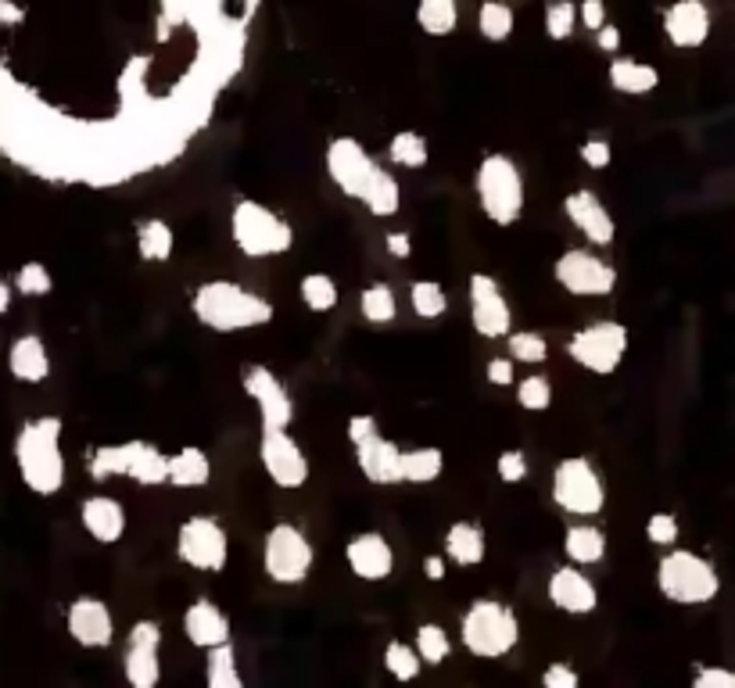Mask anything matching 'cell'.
Masks as SVG:
<instances>
[{"label": "cell", "instance_id": "cell-56", "mask_svg": "<svg viewBox=\"0 0 735 688\" xmlns=\"http://www.w3.org/2000/svg\"><path fill=\"white\" fill-rule=\"evenodd\" d=\"M596 44H599V50H606V55H614V50L621 47V30H617V25H610V22H606L603 30L596 33Z\"/></svg>", "mask_w": 735, "mask_h": 688}, {"label": "cell", "instance_id": "cell-41", "mask_svg": "<svg viewBox=\"0 0 735 688\" xmlns=\"http://www.w3.org/2000/svg\"><path fill=\"white\" fill-rule=\"evenodd\" d=\"M409 305L420 319H442L448 308V298L442 291V283L434 280H417L409 288Z\"/></svg>", "mask_w": 735, "mask_h": 688}, {"label": "cell", "instance_id": "cell-50", "mask_svg": "<svg viewBox=\"0 0 735 688\" xmlns=\"http://www.w3.org/2000/svg\"><path fill=\"white\" fill-rule=\"evenodd\" d=\"M541 685L546 688H578L582 685V674L571 670L567 664H549L546 670H541Z\"/></svg>", "mask_w": 735, "mask_h": 688}, {"label": "cell", "instance_id": "cell-3", "mask_svg": "<svg viewBox=\"0 0 735 688\" xmlns=\"http://www.w3.org/2000/svg\"><path fill=\"white\" fill-rule=\"evenodd\" d=\"M474 187H477V205H481V212L492 219L495 226H513L524 215V201H527L524 176L517 162L506 159V154H485L481 165H477Z\"/></svg>", "mask_w": 735, "mask_h": 688}, {"label": "cell", "instance_id": "cell-2", "mask_svg": "<svg viewBox=\"0 0 735 688\" xmlns=\"http://www.w3.org/2000/svg\"><path fill=\"white\" fill-rule=\"evenodd\" d=\"M15 463L25 488L36 495H58L66 485V456H61V420H30L15 438Z\"/></svg>", "mask_w": 735, "mask_h": 688}, {"label": "cell", "instance_id": "cell-35", "mask_svg": "<svg viewBox=\"0 0 735 688\" xmlns=\"http://www.w3.org/2000/svg\"><path fill=\"white\" fill-rule=\"evenodd\" d=\"M513 8L506 0H485L481 8H477V33L485 36L488 44H502L513 36Z\"/></svg>", "mask_w": 735, "mask_h": 688}, {"label": "cell", "instance_id": "cell-33", "mask_svg": "<svg viewBox=\"0 0 735 688\" xmlns=\"http://www.w3.org/2000/svg\"><path fill=\"white\" fill-rule=\"evenodd\" d=\"M417 25L428 36H448L459 25V0H417Z\"/></svg>", "mask_w": 735, "mask_h": 688}, {"label": "cell", "instance_id": "cell-30", "mask_svg": "<svg viewBox=\"0 0 735 688\" xmlns=\"http://www.w3.org/2000/svg\"><path fill=\"white\" fill-rule=\"evenodd\" d=\"M212 477V463L201 448L187 445L170 456V485L173 488H205Z\"/></svg>", "mask_w": 735, "mask_h": 688}, {"label": "cell", "instance_id": "cell-47", "mask_svg": "<svg viewBox=\"0 0 735 688\" xmlns=\"http://www.w3.org/2000/svg\"><path fill=\"white\" fill-rule=\"evenodd\" d=\"M495 470H499L502 485H521V480L527 477V456H524L521 448H506L495 459Z\"/></svg>", "mask_w": 735, "mask_h": 688}, {"label": "cell", "instance_id": "cell-25", "mask_svg": "<svg viewBox=\"0 0 735 688\" xmlns=\"http://www.w3.org/2000/svg\"><path fill=\"white\" fill-rule=\"evenodd\" d=\"M610 86L617 90V94L642 97V94H653V90L661 86V72H656L653 65H646V61L614 58L610 61Z\"/></svg>", "mask_w": 735, "mask_h": 688}, {"label": "cell", "instance_id": "cell-36", "mask_svg": "<svg viewBox=\"0 0 735 688\" xmlns=\"http://www.w3.org/2000/svg\"><path fill=\"white\" fill-rule=\"evenodd\" d=\"M205 681H209L212 688H244V678L237 674L234 645L230 642L209 649V660H205Z\"/></svg>", "mask_w": 735, "mask_h": 688}, {"label": "cell", "instance_id": "cell-26", "mask_svg": "<svg viewBox=\"0 0 735 688\" xmlns=\"http://www.w3.org/2000/svg\"><path fill=\"white\" fill-rule=\"evenodd\" d=\"M126 477L144 488L170 485V456H162V452L148 445V441H130V466H126Z\"/></svg>", "mask_w": 735, "mask_h": 688}, {"label": "cell", "instance_id": "cell-28", "mask_svg": "<svg viewBox=\"0 0 735 688\" xmlns=\"http://www.w3.org/2000/svg\"><path fill=\"white\" fill-rule=\"evenodd\" d=\"M563 552H567V560L578 567L603 563L606 560V535L596 524H574V527H567V535H563Z\"/></svg>", "mask_w": 735, "mask_h": 688}, {"label": "cell", "instance_id": "cell-8", "mask_svg": "<svg viewBox=\"0 0 735 688\" xmlns=\"http://www.w3.org/2000/svg\"><path fill=\"white\" fill-rule=\"evenodd\" d=\"M625 352H628V330L614 319L588 323V327L571 334V341H567V355H571L582 370L596 373V376L617 373Z\"/></svg>", "mask_w": 735, "mask_h": 688}, {"label": "cell", "instance_id": "cell-10", "mask_svg": "<svg viewBox=\"0 0 735 688\" xmlns=\"http://www.w3.org/2000/svg\"><path fill=\"white\" fill-rule=\"evenodd\" d=\"M176 556L201 574H219L230 560V538L212 516H190L176 530Z\"/></svg>", "mask_w": 735, "mask_h": 688}, {"label": "cell", "instance_id": "cell-31", "mask_svg": "<svg viewBox=\"0 0 735 688\" xmlns=\"http://www.w3.org/2000/svg\"><path fill=\"white\" fill-rule=\"evenodd\" d=\"M176 248V233L165 219H148L137 230V252L144 263H170Z\"/></svg>", "mask_w": 735, "mask_h": 688}, {"label": "cell", "instance_id": "cell-52", "mask_svg": "<svg viewBox=\"0 0 735 688\" xmlns=\"http://www.w3.org/2000/svg\"><path fill=\"white\" fill-rule=\"evenodd\" d=\"M578 22H582L585 30L599 33L606 25V4L603 0H582V8H578Z\"/></svg>", "mask_w": 735, "mask_h": 688}, {"label": "cell", "instance_id": "cell-20", "mask_svg": "<svg viewBox=\"0 0 735 688\" xmlns=\"http://www.w3.org/2000/svg\"><path fill=\"white\" fill-rule=\"evenodd\" d=\"M355 463H359V474H363L370 485L377 488L402 485V452H398V445L388 438L373 434L363 445H355Z\"/></svg>", "mask_w": 735, "mask_h": 688}, {"label": "cell", "instance_id": "cell-42", "mask_svg": "<svg viewBox=\"0 0 735 688\" xmlns=\"http://www.w3.org/2000/svg\"><path fill=\"white\" fill-rule=\"evenodd\" d=\"M417 649L428 667H442L448 653H453V639L442 625H420L417 628Z\"/></svg>", "mask_w": 735, "mask_h": 688}, {"label": "cell", "instance_id": "cell-39", "mask_svg": "<svg viewBox=\"0 0 735 688\" xmlns=\"http://www.w3.org/2000/svg\"><path fill=\"white\" fill-rule=\"evenodd\" d=\"M299 294L308 313H330L334 305H338V283L327 272H308L299 283Z\"/></svg>", "mask_w": 735, "mask_h": 688}, {"label": "cell", "instance_id": "cell-40", "mask_svg": "<svg viewBox=\"0 0 735 688\" xmlns=\"http://www.w3.org/2000/svg\"><path fill=\"white\" fill-rule=\"evenodd\" d=\"M388 154H392V162L402 165V168H423V165H428V159H431V148H428V140L417 133V129H402V133L392 137Z\"/></svg>", "mask_w": 735, "mask_h": 688}, {"label": "cell", "instance_id": "cell-4", "mask_svg": "<svg viewBox=\"0 0 735 688\" xmlns=\"http://www.w3.org/2000/svg\"><path fill=\"white\" fill-rule=\"evenodd\" d=\"M459 639L463 649L477 660H499L513 653V645L521 642V620L510 606L477 599L459 620Z\"/></svg>", "mask_w": 735, "mask_h": 688}, {"label": "cell", "instance_id": "cell-15", "mask_svg": "<svg viewBox=\"0 0 735 688\" xmlns=\"http://www.w3.org/2000/svg\"><path fill=\"white\" fill-rule=\"evenodd\" d=\"M470 323L488 341L510 337V323H513L510 302L502 298L495 277H488V272H474L470 277Z\"/></svg>", "mask_w": 735, "mask_h": 688}, {"label": "cell", "instance_id": "cell-5", "mask_svg": "<svg viewBox=\"0 0 735 688\" xmlns=\"http://www.w3.org/2000/svg\"><path fill=\"white\" fill-rule=\"evenodd\" d=\"M656 588L667 603L678 606H703L718 599L721 578L711 560L696 556L689 549H670L661 563H656Z\"/></svg>", "mask_w": 735, "mask_h": 688}, {"label": "cell", "instance_id": "cell-51", "mask_svg": "<svg viewBox=\"0 0 735 688\" xmlns=\"http://www.w3.org/2000/svg\"><path fill=\"white\" fill-rule=\"evenodd\" d=\"M696 688H735V670L725 667H700L692 678Z\"/></svg>", "mask_w": 735, "mask_h": 688}, {"label": "cell", "instance_id": "cell-43", "mask_svg": "<svg viewBox=\"0 0 735 688\" xmlns=\"http://www.w3.org/2000/svg\"><path fill=\"white\" fill-rule=\"evenodd\" d=\"M510 359L513 362H527V366H538V362L549 359V345L546 337L535 330H517L510 334Z\"/></svg>", "mask_w": 735, "mask_h": 688}, {"label": "cell", "instance_id": "cell-17", "mask_svg": "<svg viewBox=\"0 0 735 688\" xmlns=\"http://www.w3.org/2000/svg\"><path fill=\"white\" fill-rule=\"evenodd\" d=\"M345 560L359 581H388L395 570V552L381 530H363L345 545Z\"/></svg>", "mask_w": 735, "mask_h": 688}, {"label": "cell", "instance_id": "cell-7", "mask_svg": "<svg viewBox=\"0 0 735 688\" xmlns=\"http://www.w3.org/2000/svg\"><path fill=\"white\" fill-rule=\"evenodd\" d=\"M313 563H316V549H313V541L305 538L302 527H294V524L269 527V535L262 541V567H266L269 581L291 588V584H302L308 574H313Z\"/></svg>", "mask_w": 735, "mask_h": 688}, {"label": "cell", "instance_id": "cell-54", "mask_svg": "<svg viewBox=\"0 0 735 688\" xmlns=\"http://www.w3.org/2000/svg\"><path fill=\"white\" fill-rule=\"evenodd\" d=\"M485 376H488V384H495V387L513 384V359H492L485 366Z\"/></svg>", "mask_w": 735, "mask_h": 688}, {"label": "cell", "instance_id": "cell-12", "mask_svg": "<svg viewBox=\"0 0 735 688\" xmlns=\"http://www.w3.org/2000/svg\"><path fill=\"white\" fill-rule=\"evenodd\" d=\"M241 384L255 401V409H259L262 431H288L294 420V401L288 395V387L277 381V373L266 366H248Z\"/></svg>", "mask_w": 735, "mask_h": 688}, {"label": "cell", "instance_id": "cell-34", "mask_svg": "<svg viewBox=\"0 0 735 688\" xmlns=\"http://www.w3.org/2000/svg\"><path fill=\"white\" fill-rule=\"evenodd\" d=\"M445 470L442 448H409L402 452V485H431Z\"/></svg>", "mask_w": 735, "mask_h": 688}, {"label": "cell", "instance_id": "cell-53", "mask_svg": "<svg viewBox=\"0 0 735 688\" xmlns=\"http://www.w3.org/2000/svg\"><path fill=\"white\" fill-rule=\"evenodd\" d=\"M373 434H377V420L366 417V412H359V417L348 420V441H352V445H363V441Z\"/></svg>", "mask_w": 735, "mask_h": 688}, {"label": "cell", "instance_id": "cell-1", "mask_svg": "<svg viewBox=\"0 0 735 688\" xmlns=\"http://www.w3.org/2000/svg\"><path fill=\"white\" fill-rule=\"evenodd\" d=\"M190 308H195L201 327H209L215 334H237V330L266 327V323L273 319V302H266L262 294L244 291L234 280L201 283Z\"/></svg>", "mask_w": 735, "mask_h": 688}, {"label": "cell", "instance_id": "cell-49", "mask_svg": "<svg viewBox=\"0 0 735 688\" xmlns=\"http://www.w3.org/2000/svg\"><path fill=\"white\" fill-rule=\"evenodd\" d=\"M582 162L588 165V168H596V173H603V168H610V162H614V151H610V140H603V137H592V140H585L582 144Z\"/></svg>", "mask_w": 735, "mask_h": 688}, {"label": "cell", "instance_id": "cell-24", "mask_svg": "<svg viewBox=\"0 0 735 688\" xmlns=\"http://www.w3.org/2000/svg\"><path fill=\"white\" fill-rule=\"evenodd\" d=\"M8 370L22 384H44L50 376V355L40 334H22L15 345H11Z\"/></svg>", "mask_w": 735, "mask_h": 688}, {"label": "cell", "instance_id": "cell-37", "mask_svg": "<svg viewBox=\"0 0 735 688\" xmlns=\"http://www.w3.org/2000/svg\"><path fill=\"white\" fill-rule=\"evenodd\" d=\"M384 670L392 674L395 681H412V678H420V670H423V656H420V649H417V642H388L384 645Z\"/></svg>", "mask_w": 735, "mask_h": 688}, {"label": "cell", "instance_id": "cell-27", "mask_svg": "<svg viewBox=\"0 0 735 688\" xmlns=\"http://www.w3.org/2000/svg\"><path fill=\"white\" fill-rule=\"evenodd\" d=\"M485 552H488V541H485V530L477 524L459 521L445 530V556L456 560V567H477L485 560Z\"/></svg>", "mask_w": 735, "mask_h": 688}, {"label": "cell", "instance_id": "cell-6", "mask_svg": "<svg viewBox=\"0 0 735 688\" xmlns=\"http://www.w3.org/2000/svg\"><path fill=\"white\" fill-rule=\"evenodd\" d=\"M230 237H234L237 252L248 258H273V255H288L294 248L291 223L259 201L234 205V212H230Z\"/></svg>", "mask_w": 735, "mask_h": 688}, {"label": "cell", "instance_id": "cell-19", "mask_svg": "<svg viewBox=\"0 0 735 688\" xmlns=\"http://www.w3.org/2000/svg\"><path fill=\"white\" fill-rule=\"evenodd\" d=\"M563 212H567V219L585 233V241L588 244H599V248H606V244H614V237H617V223H614V215H610V209L596 198L592 190H574V194H567L563 198Z\"/></svg>", "mask_w": 735, "mask_h": 688}, {"label": "cell", "instance_id": "cell-29", "mask_svg": "<svg viewBox=\"0 0 735 688\" xmlns=\"http://www.w3.org/2000/svg\"><path fill=\"white\" fill-rule=\"evenodd\" d=\"M122 674L133 688H154L162 681V664H159V645L148 642H126L122 656Z\"/></svg>", "mask_w": 735, "mask_h": 688}, {"label": "cell", "instance_id": "cell-48", "mask_svg": "<svg viewBox=\"0 0 735 688\" xmlns=\"http://www.w3.org/2000/svg\"><path fill=\"white\" fill-rule=\"evenodd\" d=\"M678 521L670 513H653L650 521H646V538L653 541V545H675L678 541Z\"/></svg>", "mask_w": 735, "mask_h": 688}, {"label": "cell", "instance_id": "cell-32", "mask_svg": "<svg viewBox=\"0 0 735 688\" xmlns=\"http://www.w3.org/2000/svg\"><path fill=\"white\" fill-rule=\"evenodd\" d=\"M359 201L366 205V212H370V215L388 219V215L398 212V205H402V190H398V179H395L392 173H384V168H377V173H373V179H370L366 194H363V198H359Z\"/></svg>", "mask_w": 735, "mask_h": 688}, {"label": "cell", "instance_id": "cell-55", "mask_svg": "<svg viewBox=\"0 0 735 688\" xmlns=\"http://www.w3.org/2000/svg\"><path fill=\"white\" fill-rule=\"evenodd\" d=\"M384 244H388V252H392V258H409L412 255V241H409V233H388L384 237Z\"/></svg>", "mask_w": 735, "mask_h": 688}, {"label": "cell", "instance_id": "cell-58", "mask_svg": "<svg viewBox=\"0 0 735 688\" xmlns=\"http://www.w3.org/2000/svg\"><path fill=\"white\" fill-rule=\"evenodd\" d=\"M8 308H11V283L0 277V316H4Z\"/></svg>", "mask_w": 735, "mask_h": 688}, {"label": "cell", "instance_id": "cell-38", "mask_svg": "<svg viewBox=\"0 0 735 688\" xmlns=\"http://www.w3.org/2000/svg\"><path fill=\"white\" fill-rule=\"evenodd\" d=\"M359 313H363V319L373 323V327H384V323H392L395 313H398L395 291L388 288V283H370V288L359 294Z\"/></svg>", "mask_w": 735, "mask_h": 688}, {"label": "cell", "instance_id": "cell-22", "mask_svg": "<svg viewBox=\"0 0 735 688\" xmlns=\"http://www.w3.org/2000/svg\"><path fill=\"white\" fill-rule=\"evenodd\" d=\"M184 634H187L190 645H198L209 653V649L230 642V620L215 603L198 599V603H190L187 614H184Z\"/></svg>", "mask_w": 735, "mask_h": 688}, {"label": "cell", "instance_id": "cell-9", "mask_svg": "<svg viewBox=\"0 0 735 688\" xmlns=\"http://www.w3.org/2000/svg\"><path fill=\"white\" fill-rule=\"evenodd\" d=\"M552 502L571 516H596L606 505V485L588 459H563L552 470Z\"/></svg>", "mask_w": 735, "mask_h": 688}, {"label": "cell", "instance_id": "cell-57", "mask_svg": "<svg viewBox=\"0 0 735 688\" xmlns=\"http://www.w3.org/2000/svg\"><path fill=\"white\" fill-rule=\"evenodd\" d=\"M423 574L431 581H445V556H428V560H423Z\"/></svg>", "mask_w": 735, "mask_h": 688}, {"label": "cell", "instance_id": "cell-18", "mask_svg": "<svg viewBox=\"0 0 735 688\" xmlns=\"http://www.w3.org/2000/svg\"><path fill=\"white\" fill-rule=\"evenodd\" d=\"M69 634L72 642H80L83 649H105L112 645V634H115V620H112V609L94 599V595H83V599H75L69 606Z\"/></svg>", "mask_w": 735, "mask_h": 688}, {"label": "cell", "instance_id": "cell-23", "mask_svg": "<svg viewBox=\"0 0 735 688\" xmlns=\"http://www.w3.org/2000/svg\"><path fill=\"white\" fill-rule=\"evenodd\" d=\"M80 521L86 527V535L101 545H115L126 535V510L122 502L112 495H90L80 505Z\"/></svg>", "mask_w": 735, "mask_h": 688}, {"label": "cell", "instance_id": "cell-21", "mask_svg": "<svg viewBox=\"0 0 735 688\" xmlns=\"http://www.w3.org/2000/svg\"><path fill=\"white\" fill-rule=\"evenodd\" d=\"M549 603L557 609H563V614H571V617H585V614H592V609L599 606V592H596V584H592L574 563V567L552 570Z\"/></svg>", "mask_w": 735, "mask_h": 688}, {"label": "cell", "instance_id": "cell-46", "mask_svg": "<svg viewBox=\"0 0 735 688\" xmlns=\"http://www.w3.org/2000/svg\"><path fill=\"white\" fill-rule=\"evenodd\" d=\"M15 288L25 294V298H44L55 288V280H50V269L44 263H25L15 277Z\"/></svg>", "mask_w": 735, "mask_h": 688}, {"label": "cell", "instance_id": "cell-11", "mask_svg": "<svg viewBox=\"0 0 735 688\" xmlns=\"http://www.w3.org/2000/svg\"><path fill=\"white\" fill-rule=\"evenodd\" d=\"M557 283L574 298H606L617 288V269L588 248H571L552 266Z\"/></svg>", "mask_w": 735, "mask_h": 688}, {"label": "cell", "instance_id": "cell-16", "mask_svg": "<svg viewBox=\"0 0 735 688\" xmlns=\"http://www.w3.org/2000/svg\"><path fill=\"white\" fill-rule=\"evenodd\" d=\"M664 36L678 50L703 47L707 36H711V8L703 0H675L664 11Z\"/></svg>", "mask_w": 735, "mask_h": 688}, {"label": "cell", "instance_id": "cell-45", "mask_svg": "<svg viewBox=\"0 0 735 688\" xmlns=\"http://www.w3.org/2000/svg\"><path fill=\"white\" fill-rule=\"evenodd\" d=\"M517 401L527 412H546L552 406V384L538 373L524 376V381L517 384Z\"/></svg>", "mask_w": 735, "mask_h": 688}, {"label": "cell", "instance_id": "cell-14", "mask_svg": "<svg viewBox=\"0 0 735 688\" xmlns=\"http://www.w3.org/2000/svg\"><path fill=\"white\" fill-rule=\"evenodd\" d=\"M259 459L277 488H302L308 480V459L288 431H262Z\"/></svg>", "mask_w": 735, "mask_h": 688}, {"label": "cell", "instance_id": "cell-44", "mask_svg": "<svg viewBox=\"0 0 735 688\" xmlns=\"http://www.w3.org/2000/svg\"><path fill=\"white\" fill-rule=\"evenodd\" d=\"M578 25V8L571 4V0H552V4H546V33L549 40H571Z\"/></svg>", "mask_w": 735, "mask_h": 688}, {"label": "cell", "instance_id": "cell-13", "mask_svg": "<svg viewBox=\"0 0 735 688\" xmlns=\"http://www.w3.org/2000/svg\"><path fill=\"white\" fill-rule=\"evenodd\" d=\"M377 162L370 159L366 154V148L359 144L355 137H338V140H330V148H327V173H330V179L338 184L348 198H363L366 194V187H370V179H373V173H377Z\"/></svg>", "mask_w": 735, "mask_h": 688}]
</instances>
